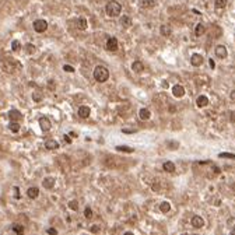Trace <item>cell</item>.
<instances>
[{"label":"cell","mask_w":235,"mask_h":235,"mask_svg":"<svg viewBox=\"0 0 235 235\" xmlns=\"http://www.w3.org/2000/svg\"><path fill=\"white\" fill-rule=\"evenodd\" d=\"M77 28L81 29V31H84V29L87 28V20L84 18V17H81V18L77 20Z\"/></svg>","instance_id":"22"},{"label":"cell","mask_w":235,"mask_h":235,"mask_svg":"<svg viewBox=\"0 0 235 235\" xmlns=\"http://www.w3.org/2000/svg\"><path fill=\"white\" fill-rule=\"evenodd\" d=\"M99 228L98 227H91V232H98Z\"/></svg>","instance_id":"40"},{"label":"cell","mask_w":235,"mask_h":235,"mask_svg":"<svg viewBox=\"0 0 235 235\" xmlns=\"http://www.w3.org/2000/svg\"><path fill=\"white\" fill-rule=\"evenodd\" d=\"M218 157H221V158H232V159H235V154H230V153H221V154H218Z\"/></svg>","instance_id":"33"},{"label":"cell","mask_w":235,"mask_h":235,"mask_svg":"<svg viewBox=\"0 0 235 235\" xmlns=\"http://www.w3.org/2000/svg\"><path fill=\"white\" fill-rule=\"evenodd\" d=\"M14 196H16L17 199L20 197V189L18 188H14Z\"/></svg>","instance_id":"38"},{"label":"cell","mask_w":235,"mask_h":235,"mask_svg":"<svg viewBox=\"0 0 235 235\" xmlns=\"http://www.w3.org/2000/svg\"><path fill=\"white\" fill-rule=\"evenodd\" d=\"M138 116H140V119L147 120V119H150V116H151V113H150V111L147 109V108H141V109L138 111Z\"/></svg>","instance_id":"15"},{"label":"cell","mask_w":235,"mask_h":235,"mask_svg":"<svg viewBox=\"0 0 235 235\" xmlns=\"http://www.w3.org/2000/svg\"><path fill=\"white\" fill-rule=\"evenodd\" d=\"M170 111L171 112H175V107H170Z\"/></svg>","instance_id":"43"},{"label":"cell","mask_w":235,"mask_h":235,"mask_svg":"<svg viewBox=\"0 0 235 235\" xmlns=\"http://www.w3.org/2000/svg\"><path fill=\"white\" fill-rule=\"evenodd\" d=\"M42 186H44L45 189H52L53 186H55V178H52V176L45 178V179L42 180Z\"/></svg>","instance_id":"10"},{"label":"cell","mask_w":235,"mask_h":235,"mask_svg":"<svg viewBox=\"0 0 235 235\" xmlns=\"http://www.w3.org/2000/svg\"><path fill=\"white\" fill-rule=\"evenodd\" d=\"M32 99H34L35 102H41L42 99H44V95L41 94V92H38V91H35L34 94H32Z\"/></svg>","instance_id":"28"},{"label":"cell","mask_w":235,"mask_h":235,"mask_svg":"<svg viewBox=\"0 0 235 235\" xmlns=\"http://www.w3.org/2000/svg\"><path fill=\"white\" fill-rule=\"evenodd\" d=\"M159 210H161V213H168L171 210V204L168 201H162L161 206H159Z\"/></svg>","instance_id":"24"},{"label":"cell","mask_w":235,"mask_h":235,"mask_svg":"<svg viewBox=\"0 0 235 235\" xmlns=\"http://www.w3.org/2000/svg\"><path fill=\"white\" fill-rule=\"evenodd\" d=\"M63 70L67 71V73H73L74 67H71V66H69V65H65V66H63Z\"/></svg>","instance_id":"36"},{"label":"cell","mask_w":235,"mask_h":235,"mask_svg":"<svg viewBox=\"0 0 235 235\" xmlns=\"http://www.w3.org/2000/svg\"><path fill=\"white\" fill-rule=\"evenodd\" d=\"M191 63L193 66H201L203 65V56H200L199 53H195V55L191 58Z\"/></svg>","instance_id":"11"},{"label":"cell","mask_w":235,"mask_h":235,"mask_svg":"<svg viewBox=\"0 0 235 235\" xmlns=\"http://www.w3.org/2000/svg\"><path fill=\"white\" fill-rule=\"evenodd\" d=\"M227 227L230 228L231 231H234V232H235V217H231V218H228V221H227Z\"/></svg>","instance_id":"26"},{"label":"cell","mask_w":235,"mask_h":235,"mask_svg":"<svg viewBox=\"0 0 235 235\" xmlns=\"http://www.w3.org/2000/svg\"><path fill=\"white\" fill-rule=\"evenodd\" d=\"M34 29L37 32H45L48 29V23L45 20H37L34 23Z\"/></svg>","instance_id":"4"},{"label":"cell","mask_w":235,"mask_h":235,"mask_svg":"<svg viewBox=\"0 0 235 235\" xmlns=\"http://www.w3.org/2000/svg\"><path fill=\"white\" fill-rule=\"evenodd\" d=\"M11 230L14 231V232H17V234H23L24 232V227L23 225H13V228Z\"/></svg>","instance_id":"31"},{"label":"cell","mask_w":235,"mask_h":235,"mask_svg":"<svg viewBox=\"0 0 235 235\" xmlns=\"http://www.w3.org/2000/svg\"><path fill=\"white\" fill-rule=\"evenodd\" d=\"M25 50H27V53H34L35 52V46L32 44H28V45H27V48H25Z\"/></svg>","instance_id":"35"},{"label":"cell","mask_w":235,"mask_h":235,"mask_svg":"<svg viewBox=\"0 0 235 235\" xmlns=\"http://www.w3.org/2000/svg\"><path fill=\"white\" fill-rule=\"evenodd\" d=\"M132 69H133L134 73H141V71H143V69H144V66H143V63H141V62H133Z\"/></svg>","instance_id":"20"},{"label":"cell","mask_w":235,"mask_h":235,"mask_svg":"<svg viewBox=\"0 0 235 235\" xmlns=\"http://www.w3.org/2000/svg\"><path fill=\"white\" fill-rule=\"evenodd\" d=\"M209 63H210V66H212V67H214V66H216V65H214V60H212V59L209 60Z\"/></svg>","instance_id":"41"},{"label":"cell","mask_w":235,"mask_h":235,"mask_svg":"<svg viewBox=\"0 0 235 235\" xmlns=\"http://www.w3.org/2000/svg\"><path fill=\"white\" fill-rule=\"evenodd\" d=\"M8 119H10V120H16V122H20V120L23 119V115H21L20 111L11 109L10 112H8Z\"/></svg>","instance_id":"9"},{"label":"cell","mask_w":235,"mask_h":235,"mask_svg":"<svg viewBox=\"0 0 235 235\" xmlns=\"http://www.w3.org/2000/svg\"><path fill=\"white\" fill-rule=\"evenodd\" d=\"M45 147H46L48 150H56V149H59V143L56 140H48L46 143H45Z\"/></svg>","instance_id":"17"},{"label":"cell","mask_w":235,"mask_h":235,"mask_svg":"<svg viewBox=\"0 0 235 235\" xmlns=\"http://www.w3.org/2000/svg\"><path fill=\"white\" fill-rule=\"evenodd\" d=\"M196 104H197L199 108H204V107H207V104H209V98H207L206 95H200V97L197 98V101H196Z\"/></svg>","instance_id":"13"},{"label":"cell","mask_w":235,"mask_h":235,"mask_svg":"<svg viewBox=\"0 0 235 235\" xmlns=\"http://www.w3.org/2000/svg\"><path fill=\"white\" fill-rule=\"evenodd\" d=\"M204 32H206V28H204L203 24H197L196 28H195V35H196V37H201Z\"/></svg>","instance_id":"19"},{"label":"cell","mask_w":235,"mask_h":235,"mask_svg":"<svg viewBox=\"0 0 235 235\" xmlns=\"http://www.w3.org/2000/svg\"><path fill=\"white\" fill-rule=\"evenodd\" d=\"M161 34L165 35V37H168V35H171V28L168 25H162L161 27Z\"/></svg>","instance_id":"30"},{"label":"cell","mask_w":235,"mask_h":235,"mask_svg":"<svg viewBox=\"0 0 235 235\" xmlns=\"http://www.w3.org/2000/svg\"><path fill=\"white\" fill-rule=\"evenodd\" d=\"M39 195V189L38 188H29L28 191H27V196H28L29 199H37Z\"/></svg>","instance_id":"16"},{"label":"cell","mask_w":235,"mask_h":235,"mask_svg":"<svg viewBox=\"0 0 235 235\" xmlns=\"http://www.w3.org/2000/svg\"><path fill=\"white\" fill-rule=\"evenodd\" d=\"M90 112H91V109H90L88 107H80V109H78V116L86 119V118L90 116Z\"/></svg>","instance_id":"12"},{"label":"cell","mask_w":235,"mask_h":235,"mask_svg":"<svg viewBox=\"0 0 235 235\" xmlns=\"http://www.w3.org/2000/svg\"><path fill=\"white\" fill-rule=\"evenodd\" d=\"M225 6H227V0H216V3H214L216 10H218V8H224Z\"/></svg>","instance_id":"25"},{"label":"cell","mask_w":235,"mask_h":235,"mask_svg":"<svg viewBox=\"0 0 235 235\" xmlns=\"http://www.w3.org/2000/svg\"><path fill=\"white\" fill-rule=\"evenodd\" d=\"M162 168H164V171H167V172H174V171H175V164L171 161H165Z\"/></svg>","instance_id":"18"},{"label":"cell","mask_w":235,"mask_h":235,"mask_svg":"<svg viewBox=\"0 0 235 235\" xmlns=\"http://www.w3.org/2000/svg\"><path fill=\"white\" fill-rule=\"evenodd\" d=\"M231 120H232V122L235 123V111H232V112H231Z\"/></svg>","instance_id":"39"},{"label":"cell","mask_w":235,"mask_h":235,"mask_svg":"<svg viewBox=\"0 0 235 235\" xmlns=\"http://www.w3.org/2000/svg\"><path fill=\"white\" fill-rule=\"evenodd\" d=\"M191 224H192V227H195V228H201L204 225V220L201 218L200 216H195V217H192Z\"/></svg>","instance_id":"6"},{"label":"cell","mask_w":235,"mask_h":235,"mask_svg":"<svg viewBox=\"0 0 235 235\" xmlns=\"http://www.w3.org/2000/svg\"><path fill=\"white\" fill-rule=\"evenodd\" d=\"M120 23H122V25L125 27V28H128V27L132 25V20L129 16H123L122 18H120Z\"/></svg>","instance_id":"23"},{"label":"cell","mask_w":235,"mask_h":235,"mask_svg":"<svg viewBox=\"0 0 235 235\" xmlns=\"http://www.w3.org/2000/svg\"><path fill=\"white\" fill-rule=\"evenodd\" d=\"M172 94H174V97H178V98L183 97V95H185V88H183L182 86H179V84H176V86L172 87Z\"/></svg>","instance_id":"8"},{"label":"cell","mask_w":235,"mask_h":235,"mask_svg":"<svg viewBox=\"0 0 235 235\" xmlns=\"http://www.w3.org/2000/svg\"><path fill=\"white\" fill-rule=\"evenodd\" d=\"M46 232H48V234H53V235H56V234H58V231H56L55 228H48Z\"/></svg>","instance_id":"37"},{"label":"cell","mask_w":235,"mask_h":235,"mask_svg":"<svg viewBox=\"0 0 235 235\" xmlns=\"http://www.w3.org/2000/svg\"><path fill=\"white\" fill-rule=\"evenodd\" d=\"M107 50H109V52H115V50H118V48H119V44H118V39L115 37H111L108 38L107 41Z\"/></svg>","instance_id":"3"},{"label":"cell","mask_w":235,"mask_h":235,"mask_svg":"<svg viewBox=\"0 0 235 235\" xmlns=\"http://www.w3.org/2000/svg\"><path fill=\"white\" fill-rule=\"evenodd\" d=\"M216 55L218 56L220 59H225L228 56V52H227V48L222 46V45H218V46L216 48Z\"/></svg>","instance_id":"7"},{"label":"cell","mask_w":235,"mask_h":235,"mask_svg":"<svg viewBox=\"0 0 235 235\" xmlns=\"http://www.w3.org/2000/svg\"><path fill=\"white\" fill-rule=\"evenodd\" d=\"M231 99H232V101H235V91L231 92Z\"/></svg>","instance_id":"42"},{"label":"cell","mask_w":235,"mask_h":235,"mask_svg":"<svg viewBox=\"0 0 235 235\" xmlns=\"http://www.w3.org/2000/svg\"><path fill=\"white\" fill-rule=\"evenodd\" d=\"M8 129H10L13 133H17V132L20 130V125L18 122H16V120H10V123H8Z\"/></svg>","instance_id":"21"},{"label":"cell","mask_w":235,"mask_h":235,"mask_svg":"<svg viewBox=\"0 0 235 235\" xmlns=\"http://www.w3.org/2000/svg\"><path fill=\"white\" fill-rule=\"evenodd\" d=\"M116 150H118V151H123V153H133V149L126 147V146H118Z\"/></svg>","instance_id":"29"},{"label":"cell","mask_w":235,"mask_h":235,"mask_svg":"<svg viewBox=\"0 0 235 235\" xmlns=\"http://www.w3.org/2000/svg\"><path fill=\"white\" fill-rule=\"evenodd\" d=\"M69 207H70L71 210H78V203H77V200H71L70 203H69Z\"/></svg>","instance_id":"34"},{"label":"cell","mask_w":235,"mask_h":235,"mask_svg":"<svg viewBox=\"0 0 235 235\" xmlns=\"http://www.w3.org/2000/svg\"><path fill=\"white\" fill-rule=\"evenodd\" d=\"M39 128H41L44 132H48V130H50V128H52V123H50V120L48 119V118L42 116V118H39Z\"/></svg>","instance_id":"5"},{"label":"cell","mask_w":235,"mask_h":235,"mask_svg":"<svg viewBox=\"0 0 235 235\" xmlns=\"http://www.w3.org/2000/svg\"><path fill=\"white\" fill-rule=\"evenodd\" d=\"M21 49V44L18 41H13L11 42V50L13 52H18V50Z\"/></svg>","instance_id":"27"},{"label":"cell","mask_w":235,"mask_h":235,"mask_svg":"<svg viewBox=\"0 0 235 235\" xmlns=\"http://www.w3.org/2000/svg\"><path fill=\"white\" fill-rule=\"evenodd\" d=\"M105 11H107V14L109 17H118L120 14V11H122V6H120V3L112 0V2L107 3V6H105Z\"/></svg>","instance_id":"1"},{"label":"cell","mask_w":235,"mask_h":235,"mask_svg":"<svg viewBox=\"0 0 235 235\" xmlns=\"http://www.w3.org/2000/svg\"><path fill=\"white\" fill-rule=\"evenodd\" d=\"M94 78L98 83H105V81L109 78V71H108V69L104 67V66H97V67L94 69Z\"/></svg>","instance_id":"2"},{"label":"cell","mask_w":235,"mask_h":235,"mask_svg":"<svg viewBox=\"0 0 235 235\" xmlns=\"http://www.w3.org/2000/svg\"><path fill=\"white\" fill-rule=\"evenodd\" d=\"M140 7L141 8H151V7H154L155 6V2L154 0H140Z\"/></svg>","instance_id":"14"},{"label":"cell","mask_w":235,"mask_h":235,"mask_svg":"<svg viewBox=\"0 0 235 235\" xmlns=\"http://www.w3.org/2000/svg\"><path fill=\"white\" fill-rule=\"evenodd\" d=\"M84 216H86V218H92V210L90 209V207H86V210H84Z\"/></svg>","instance_id":"32"}]
</instances>
